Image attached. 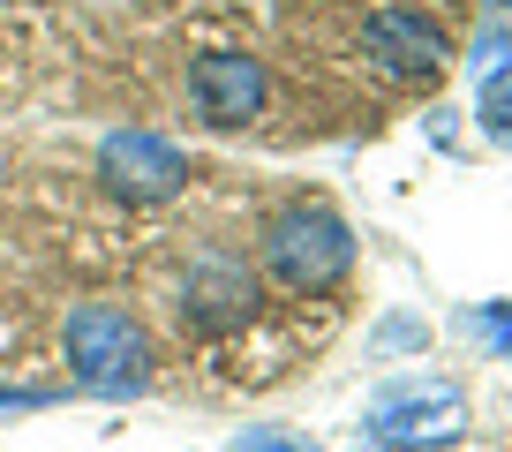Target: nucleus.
I'll return each instance as SVG.
<instances>
[{"label":"nucleus","mask_w":512,"mask_h":452,"mask_svg":"<svg viewBox=\"0 0 512 452\" xmlns=\"http://www.w3.org/2000/svg\"><path fill=\"white\" fill-rule=\"evenodd\" d=\"M264 264H272L279 287L324 294V287H339V279L354 272V234H347V219L324 211V204H287L264 226Z\"/></svg>","instance_id":"f257e3e1"},{"label":"nucleus","mask_w":512,"mask_h":452,"mask_svg":"<svg viewBox=\"0 0 512 452\" xmlns=\"http://www.w3.org/2000/svg\"><path fill=\"white\" fill-rule=\"evenodd\" d=\"M68 370L83 377L91 392H136L151 377V339L144 324L113 302H83L68 317Z\"/></svg>","instance_id":"f03ea898"},{"label":"nucleus","mask_w":512,"mask_h":452,"mask_svg":"<svg viewBox=\"0 0 512 452\" xmlns=\"http://www.w3.org/2000/svg\"><path fill=\"white\" fill-rule=\"evenodd\" d=\"M98 181H106V196H121V204H174V196L189 189V159L151 129H113L106 144H98Z\"/></svg>","instance_id":"7ed1b4c3"},{"label":"nucleus","mask_w":512,"mask_h":452,"mask_svg":"<svg viewBox=\"0 0 512 452\" xmlns=\"http://www.w3.org/2000/svg\"><path fill=\"white\" fill-rule=\"evenodd\" d=\"M362 53L377 76L392 83H437L452 68V38L437 31L422 8H377V16L362 23Z\"/></svg>","instance_id":"20e7f679"},{"label":"nucleus","mask_w":512,"mask_h":452,"mask_svg":"<svg viewBox=\"0 0 512 452\" xmlns=\"http://www.w3.org/2000/svg\"><path fill=\"white\" fill-rule=\"evenodd\" d=\"M467 415L460 385H430V377H407V385H384L369 400V422L362 430L377 445H430V437H452Z\"/></svg>","instance_id":"39448f33"},{"label":"nucleus","mask_w":512,"mask_h":452,"mask_svg":"<svg viewBox=\"0 0 512 452\" xmlns=\"http://www.w3.org/2000/svg\"><path fill=\"white\" fill-rule=\"evenodd\" d=\"M181 317L196 324V332H234V324L256 317V272L241 257H226V249H204V257L189 264V279H181Z\"/></svg>","instance_id":"423d86ee"},{"label":"nucleus","mask_w":512,"mask_h":452,"mask_svg":"<svg viewBox=\"0 0 512 452\" xmlns=\"http://www.w3.org/2000/svg\"><path fill=\"white\" fill-rule=\"evenodd\" d=\"M189 98L211 129H249L264 113V61H249V53H204L189 68Z\"/></svg>","instance_id":"0eeeda50"},{"label":"nucleus","mask_w":512,"mask_h":452,"mask_svg":"<svg viewBox=\"0 0 512 452\" xmlns=\"http://www.w3.org/2000/svg\"><path fill=\"white\" fill-rule=\"evenodd\" d=\"M475 121L490 144H512V61H497L482 76V98H475Z\"/></svg>","instance_id":"6e6552de"},{"label":"nucleus","mask_w":512,"mask_h":452,"mask_svg":"<svg viewBox=\"0 0 512 452\" xmlns=\"http://www.w3.org/2000/svg\"><path fill=\"white\" fill-rule=\"evenodd\" d=\"M475 332H482V339L497 347V355L512 362V302H490V309H475Z\"/></svg>","instance_id":"1a4fd4ad"},{"label":"nucleus","mask_w":512,"mask_h":452,"mask_svg":"<svg viewBox=\"0 0 512 452\" xmlns=\"http://www.w3.org/2000/svg\"><path fill=\"white\" fill-rule=\"evenodd\" d=\"M234 452H317L309 437H287V430H241Z\"/></svg>","instance_id":"9d476101"},{"label":"nucleus","mask_w":512,"mask_h":452,"mask_svg":"<svg viewBox=\"0 0 512 452\" xmlns=\"http://www.w3.org/2000/svg\"><path fill=\"white\" fill-rule=\"evenodd\" d=\"M497 8H505V16H512V0H497Z\"/></svg>","instance_id":"9b49d317"}]
</instances>
